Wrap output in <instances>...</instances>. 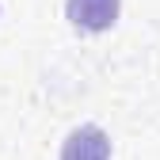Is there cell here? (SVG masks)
Here are the masks:
<instances>
[{"mask_svg": "<svg viewBox=\"0 0 160 160\" xmlns=\"http://www.w3.org/2000/svg\"><path fill=\"white\" fill-rule=\"evenodd\" d=\"M118 12H122V0H65V15L76 31H88V34H99V31H111Z\"/></svg>", "mask_w": 160, "mask_h": 160, "instance_id": "6da1fadb", "label": "cell"}, {"mask_svg": "<svg viewBox=\"0 0 160 160\" xmlns=\"http://www.w3.org/2000/svg\"><path fill=\"white\" fill-rule=\"evenodd\" d=\"M61 160H111V137L95 122H84L61 141Z\"/></svg>", "mask_w": 160, "mask_h": 160, "instance_id": "7a4b0ae2", "label": "cell"}]
</instances>
